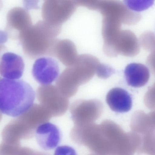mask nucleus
<instances>
[{
  "instance_id": "1",
  "label": "nucleus",
  "mask_w": 155,
  "mask_h": 155,
  "mask_svg": "<svg viewBox=\"0 0 155 155\" xmlns=\"http://www.w3.org/2000/svg\"><path fill=\"white\" fill-rule=\"evenodd\" d=\"M61 26L40 20L20 32L18 38L25 54L31 58L53 56V50L61 31Z\"/></svg>"
},
{
  "instance_id": "2",
  "label": "nucleus",
  "mask_w": 155,
  "mask_h": 155,
  "mask_svg": "<svg viewBox=\"0 0 155 155\" xmlns=\"http://www.w3.org/2000/svg\"><path fill=\"white\" fill-rule=\"evenodd\" d=\"M35 93L31 86L21 80L0 79V111L17 117L33 104Z\"/></svg>"
},
{
  "instance_id": "3",
  "label": "nucleus",
  "mask_w": 155,
  "mask_h": 155,
  "mask_svg": "<svg viewBox=\"0 0 155 155\" xmlns=\"http://www.w3.org/2000/svg\"><path fill=\"white\" fill-rule=\"evenodd\" d=\"M100 63L98 59L92 55H78L73 64L65 68L58 76L56 86L64 96L72 97L80 85L87 83L93 77Z\"/></svg>"
},
{
  "instance_id": "4",
  "label": "nucleus",
  "mask_w": 155,
  "mask_h": 155,
  "mask_svg": "<svg viewBox=\"0 0 155 155\" xmlns=\"http://www.w3.org/2000/svg\"><path fill=\"white\" fill-rule=\"evenodd\" d=\"M36 96L40 104L48 111L52 117L63 115L69 107L68 98L53 85H43L39 87L36 91Z\"/></svg>"
},
{
  "instance_id": "5",
  "label": "nucleus",
  "mask_w": 155,
  "mask_h": 155,
  "mask_svg": "<svg viewBox=\"0 0 155 155\" xmlns=\"http://www.w3.org/2000/svg\"><path fill=\"white\" fill-rule=\"evenodd\" d=\"M77 6L73 0H45L42 8L44 21L61 26L75 11Z\"/></svg>"
},
{
  "instance_id": "6",
  "label": "nucleus",
  "mask_w": 155,
  "mask_h": 155,
  "mask_svg": "<svg viewBox=\"0 0 155 155\" xmlns=\"http://www.w3.org/2000/svg\"><path fill=\"white\" fill-rule=\"evenodd\" d=\"M103 17L112 18L128 25L137 23L140 14L129 9L119 0H101L98 9Z\"/></svg>"
},
{
  "instance_id": "7",
  "label": "nucleus",
  "mask_w": 155,
  "mask_h": 155,
  "mask_svg": "<svg viewBox=\"0 0 155 155\" xmlns=\"http://www.w3.org/2000/svg\"><path fill=\"white\" fill-rule=\"evenodd\" d=\"M58 64L54 58L49 57L38 58L32 67V74L36 81L42 85L51 84L58 77Z\"/></svg>"
},
{
  "instance_id": "8",
  "label": "nucleus",
  "mask_w": 155,
  "mask_h": 155,
  "mask_svg": "<svg viewBox=\"0 0 155 155\" xmlns=\"http://www.w3.org/2000/svg\"><path fill=\"white\" fill-rule=\"evenodd\" d=\"M140 46L135 34L128 30H121L114 42L112 50V57L119 54L133 57L140 51Z\"/></svg>"
},
{
  "instance_id": "9",
  "label": "nucleus",
  "mask_w": 155,
  "mask_h": 155,
  "mask_svg": "<svg viewBox=\"0 0 155 155\" xmlns=\"http://www.w3.org/2000/svg\"><path fill=\"white\" fill-rule=\"evenodd\" d=\"M35 135L38 145L46 150L56 148L60 143L61 137L58 127L48 121L39 125L36 130Z\"/></svg>"
},
{
  "instance_id": "10",
  "label": "nucleus",
  "mask_w": 155,
  "mask_h": 155,
  "mask_svg": "<svg viewBox=\"0 0 155 155\" xmlns=\"http://www.w3.org/2000/svg\"><path fill=\"white\" fill-rule=\"evenodd\" d=\"M24 63L20 56L11 52L5 53L0 61V74L4 78L18 79L22 76Z\"/></svg>"
},
{
  "instance_id": "11",
  "label": "nucleus",
  "mask_w": 155,
  "mask_h": 155,
  "mask_svg": "<svg viewBox=\"0 0 155 155\" xmlns=\"http://www.w3.org/2000/svg\"><path fill=\"white\" fill-rule=\"evenodd\" d=\"M106 101L111 110L116 112H127L132 107V99L130 95L121 88L111 89L107 94Z\"/></svg>"
},
{
  "instance_id": "12",
  "label": "nucleus",
  "mask_w": 155,
  "mask_h": 155,
  "mask_svg": "<svg viewBox=\"0 0 155 155\" xmlns=\"http://www.w3.org/2000/svg\"><path fill=\"white\" fill-rule=\"evenodd\" d=\"M124 73L128 84L132 87H139L145 85L150 78L148 69L144 65L131 63L125 68Z\"/></svg>"
},
{
  "instance_id": "13",
  "label": "nucleus",
  "mask_w": 155,
  "mask_h": 155,
  "mask_svg": "<svg viewBox=\"0 0 155 155\" xmlns=\"http://www.w3.org/2000/svg\"><path fill=\"white\" fill-rule=\"evenodd\" d=\"M6 20L7 29L17 31L18 33L32 25L28 10L20 7L11 9L7 13Z\"/></svg>"
},
{
  "instance_id": "14",
  "label": "nucleus",
  "mask_w": 155,
  "mask_h": 155,
  "mask_svg": "<svg viewBox=\"0 0 155 155\" xmlns=\"http://www.w3.org/2000/svg\"><path fill=\"white\" fill-rule=\"evenodd\" d=\"M53 56L68 67L73 64L78 55L75 45L72 41L68 39H58L54 47Z\"/></svg>"
},
{
  "instance_id": "15",
  "label": "nucleus",
  "mask_w": 155,
  "mask_h": 155,
  "mask_svg": "<svg viewBox=\"0 0 155 155\" xmlns=\"http://www.w3.org/2000/svg\"><path fill=\"white\" fill-rule=\"evenodd\" d=\"M125 5L130 9L135 12H141L151 7L154 0H124Z\"/></svg>"
},
{
  "instance_id": "16",
  "label": "nucleus",
  "mask_w": 155,
  "mask_h": 155,
  "mask_svg": "<svg viewBox=\"0 0 155 155\" xmlns=\"http://www.w3.org/2000/svg\"><path fill=\"white\" fill-rule=\"evenodd\" d=\"M114 71V69L109 65L100 63L97 67L96 73L99 78L106 79L110 76Z\"/></svg>"
},
{
  "instance_id": "17",
  "label": "nucleus",
  "mask_w": 155,
  "mask_h": 155,
  "mask_svg": "<svg viewBox=\"0 0 155 155\" xmlns=\"http://www.w3.org/2000/svg\"><path fill=\"white\" fill-rule=\"evenodd\" d=\"M77 6L85 7L92 10H98L101 0H73Z\"/></svg>"
},
{
  "instance_id": "18",
  "label": "nucleus",
  "mask_w": 155,
  "mask_h": 155,
  "mask_svg": "<svg viewBox=\"0 0 155 155\" xmlns=\"http://www.w3.org/2000/svg\"><path fill=\"white\" fill-rule=\"evenodd\" d=\"M8 38L7 33L5 31L0 30V45L6 42Z\"/></svg>"
},
{
  "instance_id": "19",
  "label": "nucleus",
  "mask_w": 155,
  "mask_h": 155,
  "mask_svg": "<svg viewBox=\"0 0 155 155\" xmlns=\"http://www.w3.org/2000/svg\"><path fill=\"white\" fill-rule=\"evenodd\" d=\"M2 7V3L1 0H0V10L1 9Z\"/></svg>"
},
{
  "instance_id": "20",
  "label": "nucleus",
  "mask_w": 155,
  "mask_h": 155,
  "mask_svg": "<svg viewBox=\"0 0 155 155\" xmlns=\"http://www.w3.org/2000/svg\"><path fill=\"white\" fill-rule=\"evenodd\" d=\"M2 112L0 111V122L1 121L2 118Z\"/></svg>"
},
{
  "instance_id": "21",
  "label": "nucleus",
  "mask_w": 155,
  "mask_h": 155,
  "mask_svg": "<svg viewBox=\"0 0 155 155\" xmlns=\"http://www.w3.org/2000/svg\"><path fill=\"white\" fill-rule=\"evenodd\" d=\"M44 0L45 1V0Z\"/></svg>"
},
{
  "instance_id": "22",
  "label": "nucleus",
  "mask_w": 155,
  "mask_h": 155,
  "mask_svg": "<svg viewBox=\"0 0 155 155\" xmlns=\"http://www.w3.org/2000/svg\"></svg>"
}]
</instances>
